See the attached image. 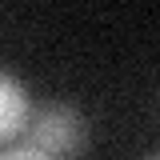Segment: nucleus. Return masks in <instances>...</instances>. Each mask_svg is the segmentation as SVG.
Masks as SVG:
<instances>
[{"instance_id": "1", "label": "nucleus", "mask_w": 160, "mask_h": 160, "mask_svg": "<svg viewBox=\"0 0 160 160\" xmlns=\"http://www.w3.org/2000/svg\"><path fill=\"white\" fill-rule=\"evenodd\" d=\"M28 144L48 152L56 160L80 156L84 140H88V128H84V116H80L72 104H44L40 112L28 116Z\"/></svg>"}, {"instance_id": "2", "label": "nucleus", "mask_w": 160, "mask_h": 160, "mask_svg": "<svg viewBox=\"0 0 160 160\" xmlns=\"http://www.w3.org/2000/svg\"><path fill=\"white\" fill-rule=\"evenodd\" d=\"M28 116H32L28 92H24L12 76L0 72V144L12 140L16 132H24V128H28Z\"/></svg>"}, {"instance_id": "3", "label": "nucleus", "mask_w": 160, "mask_h": 160, "mask_svg": "<svg viewBox=\"0 0 160 160\" xmlns=\"http://www.w3.org/2000/svg\"><path fill=\"white\" fill-rule=\"evenodd\" d=\"M0 160H56V156H48V152H40V148H32V144H24V148L0 152Z\"/></svg>"}, {"instance_id": "4", "label": "nucleus", "mask_w": 160, "mask_h": 160, "mask_svg": "<svg viewBox=\"0 0 160 160\" xmlns=\"http://www.w3.org/2000/svg\"><path fill=\"white\" fill-rule=\"evenodd\" d=\"M156 160H160V156H156Z\"/></svg>"}]
</instances>
